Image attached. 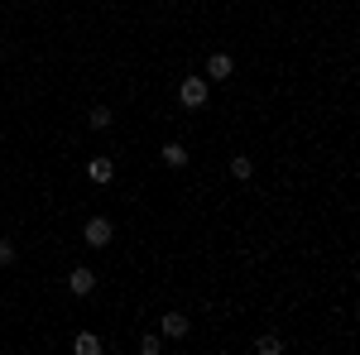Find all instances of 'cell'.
Wrapping results in <instances>:
<instances>
[{
  "instance_id": "cell-1",
  "label": "cell",
  "mask_w": 360,
  "mask_h": 355,
  "mask_svg": "<svg viewBox=\"0 0 360 355\" xmlns=\"http://www.w3.org/2000/svg\"><path fill=\"white\" fill-rule=\"evenodd\" d=\"M207 96H212V82H207V77H183V82H178V101L188 110L207 106Z\"/></svg>"
},
{
  "instance_id": "cell-2",
  "label": "cell",
  "mask_w": 360,
  "mask_h": 355,
  "mask_svg": "<svg viewBox=\"0 0 360 355\" xmlns=\"http://www.w3.org/2000/svg\"><path fill=\"white\" fill-rule=\"evenodd\" d=\"M82 235H86V245H91V250H101V245H111L115 231H111V221H106V217H91Z\"/></svg>"
},
{
  "instance_id": "cell-3",
  "label": "cell",
  "mask_w": 360,
  "mask_h": 355,
  "mask_svg": "<svg viewBox=\"0 0 360 355\" xmlns=\"http://www.w3.org/2000/svg\"><path fill=\"white\" fill-rule=\"evenodd\" d=\"M159 331H164L168 341H183V336L193 331V322H188L183 312H164V317H159Z\"/></svg>"
},
{
  "instance_id": "cell-4",
  "label": "cell",
  "mask_w": 360,
  "mask_h": 355,
  "mask_svg": "<svg viewBox=\"0 0 360 355\" xmlns=\"http://www.w3.org/2000/svg\"><path fill=\"white\" fill-rule=\"evenodd\" d=\"M91 288H96V273L86 269V264H77V269L68 273V293H77V298H86Z\"/></svg>"
},
{
  "instance_id": "cell-5",
  "label": "cell",
  "mask_w": 360,
  "mask_h": 355,
  "mask_svg": "<svg viewBox=\"0 0 360 355\" xmlns=\"http://www.w3.org/2000/svg\"><path fill=\"white\" fill-rule=\"evenodd\" d=\"M231 67H236L231 53H212V58H207V82H226V77H231Z\"/></svg>"
},
{
  "instance_id": "cell-6",
  "label": "cell",
  "mask_w": 360,
  "mask_h": 355,
  "mask_svg": "<svg viewBox=\"0 0 360 355\" xmlns=\"http://www.w3.org/2000/svg\"><path fill=\"white\" fill-rule=\"evenodd\" d=\"M86 178H91V183H111V178H115V164L101 154V159H91V164H86Z\"/></svg>"
},
{
  "instance_id": "cell-7",
  "label": "cell",
  "mask_w": 360,
  "mask_h": 355,
  "mask_svg": "<svg viewBox=\"0 0 360 355\" xmlns=\"http://www.w3.org/2000/svg\"><path fill=\"white\" fill-rule=\"evenodd\" d=\"M231 178H236V183H250V178H255V164H250L245 154H236V159H231Z\"/></svg>"
},
{
  "instance_id": "cell-8",
  "label": "cell",
  "mask_w": 360,
  "mask_h": 355,
  "mask_svg": "<svg viewBox=\"0 0 360 355\" xmlns=\"http://www.w3.org/2000/svg\"><path fill=\"white\" fill-rule=\"evenodd\" d=\"M72 351H77V355H101V336H91V331H82V336L72 341Z\"/></svg>"
},
{
  "instance_id": "cell-9",
  "label": "cell",
  "mask_w": 360,
  "mask_h": 355,
  "mask_svg": "<svg viewBox=\"0 0 360 355\" xmlns=\"http://www.w3.org/2000/svg\"><path fill=\"white\" fill-rule=\"evenodd\" d=\"M164 164L168 168H188V149H183V144H164Z\"/></svg>"
},
{
  "instance_id": "cell-10",
  "label": "cell",
  "mask_w": 360,
  "mask_h": 355,
  "mask_svg": "<svg viewBox=\"0 0 360 355\" xmlns=\"http://www.w3.org/2000/svg\"><path fill=\"white\" fill-rule=\"evenodd\" d=\"M86 125H91V130H106V125H111V106H91Z\"/></svg>"
},
{
  "instance_id": "cell-11",
  "label": "cell",
  "mask_w": 360,
  "mask_h": 355,
  "mask_svg": "<svg viewBox=\"0 0 360 355\" xmlns=\"http://www.w3.org/2000/svg\"><path fill=\"white\" fill-rule=\"evenodd\" d=\"M255 351H259V355H278V351H283V341H278V336H259Z\"/></svg>"
},
{
  "instance_id": "cell-12",
  "label": "cell",
  "mask_w": 360,
  "mask_h": 355,
  "mask_svg": "<svg viewBox=\"0 0 360 355\" xmlns=\"http://www.w3.org/2000/svg\"><path fill=\"white\" fill-rule=\"evenodd\" d=\"M159 346H164V336H139V355H159Z\"/></svg>"
},
{
  "instance_id": "cell-13",
  "label": "cell",
  "mask_w": 360,
  "mask_h": 355,
  "mask_svg": "<svg viewBox=\"0 0 360 355\" xmlns=\"http://www.w3.org/2000/svg\"><path fill=\"white\" fill-rule=\"evenodd\" d=\"M0 264H15V245L10 240H0Z\"/></svg>"
}]
</instances>
